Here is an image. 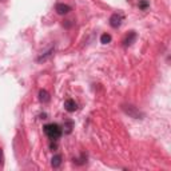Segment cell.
<instances>
[{"label": "cell", "instance_id": "6da1fadb", "mask_svg": "<svg viewBox=\"0 0 171 171\" xmlns=\"http://www.w3.org/2000/svg\"><path fill=\"white\" fill-rule=\"evenodd\" d=\"M43 131H44V134H46L51 140H56V139H59V138L62 136V134H63L62 127H60V126L58 124V123H50V124H46V126L43 127Z\"/></svg>", "mask_w": 171, "mask_h": 171}, {"label": "cell", "instance_id": "7a4b0ae2", "mask_svg": "<svg viewBox=\"0 0 171 171\" xmlns=\"http://www.w3.org/2000/svg\"><path fill=\"white\" fill-rule=\"evenodd\" d=\"M122 110H123L124 114H127L130 118H134V119H143L144 117L143 112L138 107H135L134 104H122Z\"/></svg>", "mask_w": 171, "mask_h": 171}, {"label": "cell", "instance_id": "3957f363", "mask_svg": "<svg viewBox=\"0 0 171 171\" xmlns=\"http://www.w3.org/2000/svg\"><path fill=\"white\" fill-rule=\"evenodd\" d=\"M122 21H123V15L122 14H112L110 18V25L112 28H119L122 25Z\"/></svg>", "mask_w": 171, "mask_h": 171}, {"label": "cell", "instance_id": "277c9868", "mask_svg": "<svg viewBox=\"0 0 171 171\" xmlns=\"http://www.w3.org/2000/svg\"><path fill=\"white\" fill-rule=\"evenodd\" d=\"M55 11L58 15H67L71 12V7L68 4H64V3H58L55 5Z\"/></svg>", "mask_w": 171, "mask_h": 171}, {"label": "cell", "instance_id": "5b68a950", "mask_svg": "<svg viewBox=\"0 0 171 171\" xmlns=\"http://www.w3.org/2000/svg\"><path fill=\"white\" fill-rule=\"evenodd\" d=\"M136 38H138V35H136V32H135V31L128 32V35L123 39V47L132 46V44L135 43V40H136Z\"/></svg>", "mask_w": 171, "mask_h": 171}, {"label": "cell", "instance_id": "8992f818", "mask_svg": "<svg viewBox=\"0 0 171 171\" xmlns=\"http://www.w3.org/2000/svg\"><path fill=\"white\" fill-rule=\"evenodd\" d=\"M64 108L68 112H75L76 110H78V104H76V102L74 100V99H67V100L64 102Z\"/></svg>", "mask_w": 171, "mask_h": 171}, {"label": "cell", "instance_id": "52a82bcc", "mask_svg": "<svg viewBox=\"0 0 171 171\" xmlns=\"http://www.w3.org/2000/svg\"><path fill=\"white\" fill-rule=\"evenodd\" d=\"M60 164H62V155L56 154V155H54L52 159H51V166H52L54 169H58Z\"/></svg>", "mask_w": 171, "mask_h": 171}, {"label": "cell", "instance_id": "ba28073f", "mask_svg": "<svg viewBox=\"0 0 171 171\" xmlns=\"http://www.w3.org/2000/svg\"><path fill=\"white\" fill-rule=\"evenodd\" d=\"M39 100L43 103H47L50 100V94H48L46 90H40L39 91Z\"/></svg>", "mask_w": 171, "mask_h": 171}, {"label": "cell", "instance_id": "9c48e42d", "mask_svg": "<svg viewBox=\"0 0 171 171\" xmlns=\"http://www.w3.org/2000/svg\"><path fill=\"white\" fill-rule=\"evenodd\" d=\"M52 52H54V48H51V50H48L46 54L44 55H41L40 58H38V62H46V60L48 59V58L51 56V55H52Z\"/></svg>", "mask_w": 171, "mask_h": 171}, {"label": "cell", "instance_id": "30bf717a", "mask_svg": "<svg viewBox=\"0 0 171 171\" xmlns=\"http://www.w3.org/2000/svg\"><path fill=\"white\" fill-rule=\"evenodd\" d=\"M138 5H139V8L142 11H146V9L150 7V3H148V0H139V2H138Z\"/></svg>", "mask_w": 171, "mask_h": 171}, {"label": "cell", "instance_id": "8fae6325", "mask_svg": "<svg viewBox=\"0 0 171 171\" xmlns=\"http://www.w3.org/2000/svg\"><path fill=\"white\" fill-rule=\"evenodd\" d=\"M100 43L102 44L111 43V35H110V34H103L102 36H100Z\"/></svg>", "mask_w": 171, "mask_h": 171}, {"label": "cell", "instance_id": "7c38bea8", "mask_svg": "<svg viewBox=\"0 0 171 171\" xmlns=\"http://www.w3.org/2000/svg\"><path fill=\"white\" fill-rule=\"evenodd\" d=\"M66 123H67V126H64V128H66V132H67V134H70L71 130H72V126H74V123H72L71 120H67Z\"/></svg>", "mask_w": 171, "mask_h": 171}, {"label": "cell", "instance_id": "4fadbf2b", "mask_svg": "<svg viewBox=\"0 0 171 171\" xmlns=\"http://www.w3.org/2000/svg\"><path fill=\"white\" fill-rule=\"evenodd\" d=\"M0 164H3V150L0 148Z\"/></svg>", "mask_w": 171, "mask_h": 171}, {"label": "cell", "instance_id": "5bb4252c", "mask_svg": "<svg viewBox=\"0 0 171 171\" xmlns=\"http://www.w3.org/2000/svg\"><path fill=\"white\" fill-rule=\"evenodd\" d=\"M50 147L52 148V150H55V148H56V144H55V143H51V144H50Z\"/></svg>", "mask_w": 171, "mask_h": 171}]
</instances>
